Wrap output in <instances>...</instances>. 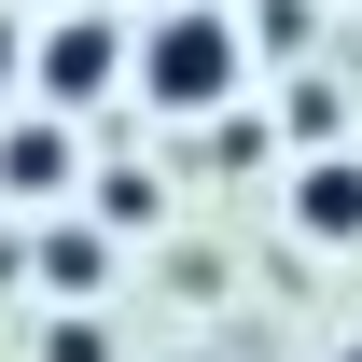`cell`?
<instances>
[{
    "label": "cell",
    "mask_w": 362,
    "mask_h": 362,
    "mask_svg": "<svg viewBox=\"0 0 362 362\" xmlns=\"http://www.w3.org/2000/svg\"><path fill=\"white\" fill-rule=\"evenodd\" d=\"M112 70H126V42H112V28H56V42H42V84H56V98H98Z\"/></svg>",
    "instance_id": "3957f363"
},
{
    "label": "cell",
    "mask_w": 362,
    "mask_h": 362,
    "mask_svg": "<svg viewBox=\"0 0 362 362\" xmlns=\"http://www.w3.org/2000/svg\"><path fill=\"white\" fill-rule=\"evenodd\" d=\"M56 362H112V334H98V320H70V334H56Z\"/></svg>",
    "instance_id": "277c9868"
},
{
    "label": "cell",
    "mask_w": 362,
    "mask_h": 362,
    "mask_svg": "<svg viewBox=\"0 0 362 362\" xmlns=\"http://www.w3.org/2000/svg\"><path fill=\"white\" fill-rule=\"evenodd\" d=\"M0 70H14V28H0Z\"/></svg>",
    "instance_id": "5b68a950"
},
{
    "label": "cell",
    "mask_w": 362,
    "mask_h": 362,
    "mask_svg": "<svg viewBox=\"0 0 362 362\" xmlns=\"http://www.w3.org/2000/svg\"><path fill=\"white\" fill-rule=\"evenodd\" d=\"M293 223H307V237H334V251L362 237V168H349V153H320V168L293 181Z\"/></svg>",
    "instance_id": "7a4b0ae2"
},
{
    "label": "cell",
    "mask_w": 362,
    "mask_h": 362,
    "mask_svg": "<svg viewBox=\"0 0 362 362\" xmlns=\"http://www.w3.org/2000/svg\"><path fill=\"white\" fill-rule=\"evenodd\" d=\"M334 362H362V334H349V349H334Z\"/></svg>",
    "instance_id": "8992f818"
},
{
    "label": "cell",
    "mask_w": 362,
    "mask_h": 362,
    "mask_svg": "<svg viewBox=\"0 0 362 362\" xmlns=\"http://www.w3.org/2000/svg\"><path fill=\"white\" fill-rule=\"evenodd\" d=\"M223 84H237V28H223V14H209V0L153 14V42H139V98H153V112H209Z\"/></svg>",
    "instance_id": "6da1fadb"
}]
</instances>
